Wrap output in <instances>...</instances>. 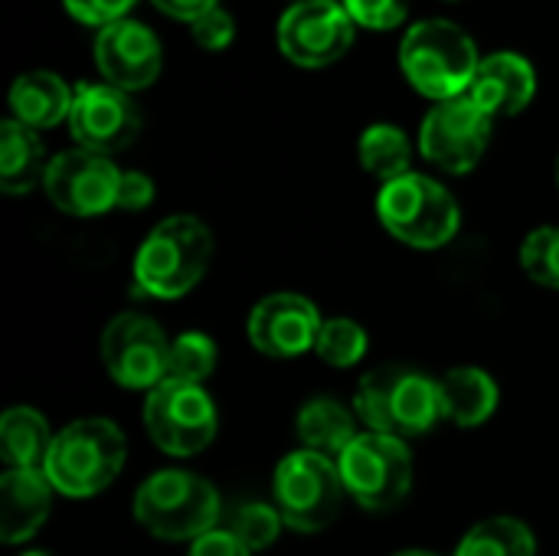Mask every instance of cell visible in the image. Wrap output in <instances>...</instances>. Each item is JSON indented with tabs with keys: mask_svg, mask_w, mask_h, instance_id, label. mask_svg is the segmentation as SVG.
<instances>
[{
	"mask_svg": "<svg viewBox=\"0 0 559 556\" xmlns=\"http://www.w3.org/2000/svg\"><path fill=\"white\" fill-rule=\"evenodd\" d=\"M213 259V233L197 216H167L157 223L134 256V292L160 301L183 298L206 275Z\"/></svg>",
	"mask_w": 559,
	"mask_h": 556,
	"instance_id": "1",
	"label": "cell"
},
{
	"mask_svg": "<svg viewBox=\"0 0 559 556\" xmlns=\"http://www.w3.org/2000/svg\"><path fill=\"white\" fill-rule=\"evenodd\" d=\"M128 446L111 419L88 416L56 433L43 475L66 498H92L105 492L124 469Z\"/></svg>",
	"mask_w": 559,
	"mask_h": 556,
	"instance_id": "2",
	"label": "cell"
},
{
	"mask_svg": "<svg viewBox=\"0 0 559 556\" xmlns=\"http://www.w3.org/2000/svg\"><path fill=\"white\" fill-rule=\"evenodd\" d=\"M138 524L157 541H200L223 518L219 492L197 472L164 469L141 482L134 495Z\"/></svg>",
	"mask_w": 559,
	"mask_h": 556,
	"instance_id": "3",
	"label": "cell"
},
{
	"mask_svg": "<svg viewBox=\"0 0 559 556\" xmlns=\"http://www.w3.org/2000/svg\"><path fill=\"white\" fill-rule=\"evenodd\" d=\"M400 66L413 88L432 102L468 95L481 66L475 39L452 20H419L400 43Z\"/></svg>",
	"mask_w": 559,
	"mask_h": 556,
	"instance_id": "4",
	"label": "cell"
},
{
	"mask_svg": "<svg viewBox=\"0 0 559 556\" xmlns=\"http://www.w3.org/2000/svg\"><path fill=\"white\" fill-rule=\"evenodd\" d=\"M354 413L367 433L383 436H423L442 419L439 380L413 367H380L367 374L354 397Z\"/></svg>",
	"mask_w": 559,
	"mask_h": 556,
	"instance_id": "5",
	"label": "cell"
},
{
	"mask_svg": "<svg viewBox=\"0 0 559 556\" xmlns=\"http://www.w3.org/2000/svg\"><path fill=\"white\" fill-rule=\"evenodd\" d=\"M377 216L393 239L413 249H442L462 226L455 197L439 180L413 170L380 187Z\"/></svg>",
	"mask_w": 559,
	"mask_h": 556,
	"instance_id": "6",
	"label": "cell"
},
{
	"mask_svg": "<svg viewBox=\"0 0 559 556\" xmlns=\"http://www.w3.org/2000/svg\"><path fill=\"white\" fill-rule=\"evenodd\" d=\"M275 508L282 521L298 534H318L334 524L344 505V478L337 459L301 449L278 462L272 482Z\"/></svg>",
	"mask_w": 559,
	"mask_h": 556,
	"instance_id": "7",
	"label": "cell"
},
{
	"mask_svg": "<svg viewBox=\"0 0 559 556\" xmlns=\"http://www.w3.org/2000/svg\"><path fill=\"white\" fill-rule=\"evenodd\" d=\"M347 495L367 511H393L413 488V456L403 439L360 433L337 459Z\"/></svg>",
	"mask_w": 559,
	"mask_h": 556,
	"instance_id": "8",
	"label": "cell"
},
{
	"mask_svg": "<svg viewBox=\"0 0 559 556\" xmlns=\"http://www.w3.org/2000/svg\"><path fill=\"white\" fill-rule=\"evenodd\" d=\"M144 426L167 456H200L216 439V406L200 383L167 377L144 400Z\"/></svg>",
	"mask_w": 559,
	"mask_h": 556,
	"instance_id": "9",
	"label": "cell"
},
{
	"mask_svg": "<svg viewBox=\"0 0 559 556\" xmlns=\"http://www.w3.org/2000/svg\"><path fill=\"white\" fill-rule=\"evenodd\" d=\"M102 364L124 390H154L170 377V341L144 315H118L102 331Z\"/></svg>",
	"mask_w": 559,
	"mask_h": 556,
	"instance_id": "10",
	"label": "cell"
},
{
	"mask_svg": "<svg viewBox=\"0 0 559 556\" xmlns=\"http://www.w3.org/2000/svg\"><path fill=\"white\" fill-rule=\"evenodd\" d=\"M354 26L341 0H298L278 20V49L301 69H321L350 49Z\"/></svg>",
	"mask_w": 559,
	"mask_h": 556,
	"instance_id": "11",
	"label": "cell"
},
{
	"mask_svg": "<svg viewBox=\"0 0 559 556\" xmlns=\"http://www.w3.org/2000/svg\"><path fill=\"white\" fill-rule=\"evenodd\" d=\"M491 121L468 95L439 102L419 131V151L429 164L445 174H468L488 151Z\"/></svg>",
	"mask_w": 559,
	"mask_h": 556,
	"instance_id": "12",
	"label": "cell"
},
{
	"mask_svg": "<svg viewBox=\"0 0 559 556\" xmlns=\"http://www.w3.org/2000/svg\"><path fill=\"white\" fill-rule=\"evenodd\" d=\"M118 187L121 170L111 164V157L72 147L49 161L43 190L49 203L69 216H98L118 206Z\"/></svg>",
	"mask_w": 559,
	"mask_h": 556,
	"instance_id": "13",
	"label": "cell"
},
{
	"mask_svg": "<svg viewBox=\"0 0 559 556\" xmlns=\"http://www.w3.org/2000/svg\"><path fill=\"white\" fill-rule=\"evenodd\" d=\"M69 131L79 147L111 157L138 138L141 111L128 92L108 82H82L72 95Z\"/></svg>",
	"mask_w": 559,
	"mask_h": 556,
	"instance_id": "14",
	"label": "cell"
},
{
	"mask_svg": "<svg viewBox=\"0 0 559 556\" xmlns=\"http://www.w3.org/2000/svg\"><path fill=\"white\" fill-rule=\"evenodd\" d=\"M321 324L324 321L318 308L305 295L275 292L252 308L246 331L259 354L275 357V360H292L314 347Z\"/></svg>",
	"mask_w": 559,
	"mask_h": 556,
	"instance_id": "15",
	"label": "cell"
},
{
	"mask_svg": "<svg viewBox=\"0 0 559 556\" xmlns=\"http://www.w3.org/2000/svg\"><path fill=\"white\" fill-rule=\"evenodd\" d=\"M160 39L138 20H118L95 36V66L121 92L147 88L160 75Z\"/></svg>",
	"mask_w": 559,
	"mask_h": 556,
	"instance_id": "16",
	"label": "cell"
},
{
	"mask_svg": "<svg viewBox=\"0 0 559 556\" xmlns=\"http://www.w3.org/2000/svg\"><path fill=\"white\" fill-rule=\"evenodd\" d=\"M537 92L534 66L518 52H491L481 59L475 82L468 88V98L488 115V118H511L531 105Z\"/></svg>",
	"mask_w": 559,
	"mask_h": 556,
	"instance_id": "17",
	"label": "cell"
},
{
	"mask_svg": "<svg viewBox=\"0 0 559 556\" xmlns=\"http://www.w3.org/2000/svg\"><path fill=\"white\" fill-rule=\"evenodd\" d=\"M49 505L52 485L43 472L7 469L0 478V541L10 547L29 541L49 518Z\"/></svg>",
	"mask_w": 559,
	"mask_h": 556,
	"instance_id": "18",
	"label": "cell"
},
{
	"mask_svg": "<svg viewBox=\"0 0 559 556\" xmlns=\"http://www.w3.org/2000/svg\"><path fill=\"white\" fill-rule=\"evenodd\" d=\"M72 95H75V88H69L56 72L36 69V72H23L13 82L10 108L20 125L43 131V128H56L59 121H69Z\"/></svg>",
	"mask_w": 559,
	"mask_h": 556,
	"instance_id": "19",
	"label": "cell"
},
{
	"mask_svg": "<svg viewBox=\"0 0 559 556\" xmlns=\"http://www.w3.org/2000/svg\"><path fill=\"white\" fill-rule=\"evenodd\" d=\"M498 400H501V390L491 380V374L481 367H452L439 380L442 416L462 429H475L488 423L491 413L498 410Z\"/></svg>",
	"mask_w": 559,
	"mask_h": 556,
	"instance_id": "20",
	"label": "cell"
},
{
	"mask_svg": "<svg viewBox=\"0 0 559 556\" xmlns=\"http://www.w3.org/2000/svg\"><path fill=\"white\" fill-rule=\"evenodd\" d=\"M52 439L46 416L33 406H13L0 416V456L7 469L43 472Z\"/></svg>",
	"mask_w": 559,
	"mask_h": 556,
	"instance_id": "21",
	"label": "cell"
},
{
	"mask_svg": "<svg viewBox=\"0 0 559 556\" xmlns=\"http://www.w3.org/2000/svg\"><path fill=\"white\" fill-rule=\"evenodd\" d=\"M46 154L43 141L33 128L7 118L0 125V190L3 193H26L46 177Z\"/></svg>",
	"mask_w": 559,
	"mask_h": 556,
	"instance_id": "22",
	"label": "cell"
},
{
	"mask_svg": "<svg viewBox=\"0 0 559 556\" xmlns=\"http://www.w3.org/2000/svg\"><path fill=\"white\" fill-rule=\"evenodd\" d=\"M357 413L331 397H314L298 413V439L305 449L321 452L328 459H341V452L360 436Z\"/></svg>",
	"mask_w": 559,
	"mask_h": 556,
	"instance_id": "23",
	"label": "cell"
},
{
	"mask_svg": "<svg viewBox=\"0 0 559 556\" xmlns=\"http://www.w3.org/2000/svg\"><path fill=\"white\" fill-rule=\"evenodd\" d=\"M357 154H360V167L383 184L406 177L413 164V144L396 125H370L360 134Z\"/></svg>",
	"mask_w": 559,
	"mask_h": 556,
	"instance_id": "24",
	"label": "cell"
},
{
	"mask_svg": "<svg viewBox=\"0 0 559 556\" xmlns=\"http://www.w3.org/2000/svg\"><path fill=\"white\" fill-rule=\"evenodd\" d=\"M455 556H537V541L518 518H488L462 537Z\"/></svg>",
	"mask_w": 559,
	"mask_h": 556,
	"instance_id": "25",
	"label": "cell"
},
{
	"mask_svg": "<svg viewBox=\"0 0 559 556\" xmlns=\"http://www.w3.org/2000/svg\"><path fill=\"white\" fill-rule=\"evenodd\" d=\"M285 521L278 514L275 505H262V501H246L239 505L233 514H229V534L249 551V554H259L265 547H272L282 534Z\"/></svg>",
	"mask_w": 559,
	"mask_h": 556,
	"instance_id": "26",
	"label": "cell"
},
{
	"mask_svg": "<svg viewBox=\"0 0 559 556\" xmlns=\"http://www.w3.org/2000/svg\"><path fill=\"white\" fill-rule=\"evenodd\" d=\"M367 347H370L367 331L357 321H350V318L324 321L321 331H318V341H314L318 357L324 364H331V367H354V364H360Z\"/></svg>",
	"mask_w": 559,
	"mask_h": 556,
	"instance_id": "27",
	"label": "cell"
},
{
	"mask_svg": "<svg viewBox=\"0 0 559 556\" xmlns=\"http://www.w3.org/2000/svg\"><path fill=\"white\" fill-rule=\"evenodd\" d=\"M216 370V344L200 331H187L170 341V380L200 383Z\"/></svg>",
	"mask_w": 559,
	"mask_h": 556,
	"instance_id": "28",
	"label": "cell"
},
{
	"mask_svg": "<svg viewBox=\"0 0 559 556\" xmlns=\"http://www.w3.org/2000/svg\"><path fill=\"white\" fill-rule=\"evenodd\" d=\"M521 269L544 288H559V226L534 229L521 246Z\"/></svg>",
	"mask_w": 559,
	"mask_h": 556,
	"instance_id": "29",
	"label": "cell"
},
{
	"mask_svg": "<svg viewBox=\"0 0 559 556\" xmlns=\"http://www.w3.org/2000/svg\"><path fill=\"white\" fill-rule=\"evenodd\" d=\"M357 26L367 29H393L406 20L413 0H341Z\"/></svg>",
	"mask_w": 559,
	"mask_h": 556,
	"instance_id": "30",
	"label": "cell"
},
{
	"mask_svg": "<svg viewBox=\"0 0 559 556\" xmlns=\"http://www.w3.org/2000/svg\"><path fill=\"white\" fill-rule=\"evenodd\" d=\"M190 33H193V39H197L200 49L219 52V49H226V46L233 43L236 23H233V16H229L223 7H213L210 13H203L200 20L190 23Z\"/></svg>",
	"mask_w": 559,
	"mask_h": 556,
	"instance_id": "31",
	"label": "cell"
},
{
	"mask_svg": "<svg viewBox=\"0 0 559 556\" xmlns=\"http://www.w3.org/2000/svg\"><path fill=\"white\" fill-rule=\"evenodd\" d=\"M62 3H66V10H69L75 20L105 29V26H111V23H118V20H128V10H131L138 0H62Z\"/></svg>",
	"mask_w": 559,
	"mask_h": 556,
	"instance_id": "32",
	"label": "cell"
},
{
	"mask_svg": "<svg viewBox=\"0 0 559 556\" xmlns=\"http://www.w3.org/2000/svg\"><path fill=\"white\" fill-rule=\"evenodd\" d=\"M154 200V180L141 170H121V187H118V210H144Z\"/></svg>",
	"mask_w": 559,
	"mask_h": 556,
	"instance_id": "33",
	"label": "cell"
},
{
	"mask_svg": "<svg viewBox=\"0 0 559 556\" xmlns=\"http://www.w3.org/2000/svg\"><path fill=\"white\" fill-rule=\"evenodd\" d=\"M187 556H252L229 531H210V534H203L200 541H193L190 544V554Z\"/></svg>",
	"mask_w": 559,
	"mask_h": 556,
	"instance_id": "34",
	"label": "cell"
},
{
	"mask_svg": "<svg viewBox=\"0 0 559 556\" xmlns=\"http://www.w3.org/2000/svg\"><path fill=\"white\" fill-rule=\"evenodd\" d=\"M157 10H164L167 16H174V20H187V23H193V20H200L203 13H210L213 7H219V0H151Z\"/></svg>",
	"mask_w": 559,
	"mask_h": 556,
	"instance_id": "35",
	"label": "cell"
},
{
	"mask_svg": "<svg viewBox=\"0 0 559 556\" xmlns=\"http://www.w3.org/2000/svg\"><path fill=\"white\" fill-rule=\"evenodd\" d=\"M396 556H439V554H432V551H403V554H396Z\"/></svg>",
	"mask_w": 559,
	"mask_h": 556,
	"instance_id": "36",
	"label": "cell"
},
{
	"mask_svg": "<svg viewBox=\"0 0 559 556\" xmlns=\"http://www.w3.org/2000/svg\"><path fill=\"white\" fill-rule=\"evenodd\" d=\"M23 556H46V554H23Z\"/></svg>",
	"mask_w": 559,
	"mask_h": 556,
	"instance_id": "37",
	"label": "cell"
},
{
	"mask_svg": "<svg viewBox=\"0 0 559 556\" xmlns=\"http://www.w3.org/2000/svg\"><path fill=\"white\" fill-rule=\"evenodd\" d=\"M557 180H559V161H557Z\"/></svg>",
	"mask_w": 559,
	"mask_h": 556,
	"instance_id": "38",
	"label": "cell"
},
{
	"mask_svg": "<svg viewBox=\"0 0 559 556\" xmlns=\"http://www.w3.org/2000/svg\"><path fill=\"white\" fill-rule=\"evenodd\" d=\"M295 3H298V0H295Z\"/></svg>",
	"mask_w": 559,
	"mask_h": 556,
	"instance_id": "39",
	"label": "cell"
}]
</instances>
